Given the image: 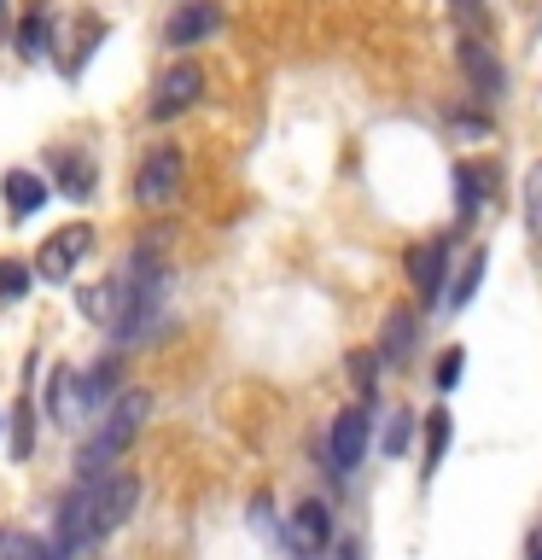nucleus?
<instances>
[{
	"label": "nucleus",
	"instance_id": "nucleus-1",
	"mask_svg": "<svg viewBox=\"0 0 542 560\" xmlns=\"http://www.w3.org/2000/svg\"><path fill=\"white\" fill-rule=\"evenodd\" d=\"M146 415H152V397L146 392H122L111 409H105L99 420V432L82 444V472H99L105 462H117L122 450L140 438V427H146Z\"/></svg>",
	"mask_w": 542,
	"mask_h": 560
},
{
	"label": "nucleus",
	"instance_id": "nucleus-2",
	"mask_svg": "<svg viewBox=\"0 0 542 560\" xmlns=\"http://www.w3.org/2000/svg\"><path fill=\"white\" fill-rule=\"evenodd\" d=\"M181 182H187V158H181V147H152L146 158H140V170H134V205H146V210H164V205H175V192H181Z\"/></svg>",
	"mask_w": 542,
	"mask_h": 560
},
{
	"label": "nucleus",
	"instance_id": "nucleus-3",
	"mask_svg": "<svg viewBox=\"0 0 542 560\" xmlns=\"http://www.w3.org/2000/svg\"><path fill=\"white\" fill-rule=\"evenodd\" d=\"M87 245H94V228H87V222L52 228V234L42 240V252H35V280H70V275H76V262L87 257Z\"/></svg>",
	"mask_w": 542,
	"mask_h": 560
},
{
	"label": "nucleus",
	"instance_id": "nucleus-4",
	"mask_svg": "<svg viewBox=\"0 0 542 560\" xmlns=\"http://www.w3.org/2000/svg\"><path fill=\"white\" fill-rule=\"evenodd\" d=\"M134 502H140V479H134V472H117V479H105L99 490H87V532H94V537L117 532V525L134 514Z\"/></svg>",
	"mask_w": 542,
	"mask_h": 560
},
{
	"label": "nucleus",
	"instance_id": "nucleus-5",
	"mask_svg": "<svg viewBox=\"0 0 542 560\" xmlns=\"http://www.w3.org/2000/svg\"><path fill=\"white\" fill-rule=\"evenodd\" d=\"M204 94V70L192 65V59H181V65H169L164 77H157V94H152V117L157 122H169V117H181L192 100Z\"/></svg>",
	"mask_w": 542,
	"mask_h": 560
},
{
	"label": "nucleus",
	"instance_id": "nucleus-6",
	"mask_svg": "<svg viewBox=\"0 0 542 560\" xmlns=\"http://www.w3.org/2000/svg\"><path fill=\"white\" fill-rule=\"evenodd\" d=\"M327 455H332V472H356L362 467V455H367V409H362V402L332 420Z\"/></svg>",
	"mask_w": 542,
	"mask_h": 560
},
{
	"label": "nucleus",
	"instance_id": "nucleus-7",
	"mask_svg": "<svg viewBox=\"0 0 542 560\" xmlns=\"http://www.w3.org/2000/svg\"><path fill=\"white\" fill-rule=\"evenodd\" d=\"M444 262H449V240H426L409 252V287L420 304H437V287H444Z\"/></svg>",
	"mask_w": 542,
	"mask_h": 560
},
{
	"label": "nucleus",
	"instance_id": "nucleus-8",
	"mask_svg": "<svg viewBox=\"0 0 542 560\" xmlns=\"http://www.w3.org/2000/svg\"><path fill=\"white\" fill-rule=\"evenodd\" d=\"M52 187L64 192V199H94V187H99V170H94V158L87 152H52Z\"/></svg>",
	"mask_w": 542,
	"mask_h": 560
},
{
	"label": "nucleus",
	"instance_id": "nucleus-9",
	"mask_svg": "<svg viewBox=\"0 0 542 560\" xmlns=\"http://www.w3.org/2000/svg\"><path fill=\"white\" fill-rule=\"evenodd\" d=\"M222 30V12H216V0H187L181 12L169 18V47H192V42H204V35H216Z\"/></svg>",
	"mask_w": 542,
	"mask_h": 560
},
{
	"label": "nucleus",
	"instance_id": "nucleus-10",
	"mask_svg": "<svg viewBox=\"0 0 542 560\" xmlns=\"http://www.w3.org/2000/svg\"><path fill=\"white\" fill-rule=\"evenodd\" d=\"M461 70H467V82L479 88V100L502 94V65H496V52H490L479 35H461Z\"/></svg>",
	"mask_w": 542,
	"mask_h": 560
},
{
	"label": "nucleus",
	"instance_id": "nucleus-11",
	"mask_svg": "<svg viewBox=\"0 0 542 560\" xmlns=\"http://www.w3.org/2000/svg\"><path fill=\"white\" fill-rule=\"evenodd\" d=\"M292 542H297V549H309V555L332 542V514H327L321 502H297V514H292Z\"/></svg>",
	"mask_w": 542,
	"mask_h": 560
},
{
	"label": "nucleus",
	"instance_id": "nucleus-12",
	"mask_svg": "<svg viewBox=\"0 0 542 560\" xmlns=\"http://www.w3.org/2000/svg\"><path fill=\"white\" fill-rule=\"evenodd\" d=\"M7 205H12V217H35V210L47 205V182L30 170H12L7 175Z\"/></svg>",
	"mask_w": 542,
	"mask_h": 560
},
{
	"label": "nucleus",
	"instance_id": "nucleus-13",
	"mask_svg": "<svg viewBox=\"0 0 542 560\" xmlns=\"http://www.w3.org/2000/svg\"><path fill=\"white\" fill-rule=\"evenodd\" d=\"M414 339H420V322L409 310H397L391 322H385V345H379V362H402L414 350Z\"/></svg>",
	"mask_w": 542,
	"mask_h": 560
},
{
	"label": "nucleus",
	"instance_id": "nucleus-14",
	"mask_svg": "<svg viewBox=\"0 0 542 560\" xmlns=\"http://www.w3.org/2000/svg\"><path fill=\"white\" fill-rule=\"evenodd\" d=\"M455 182H461V217H472L484 192H496V164H461Z\"/></svg>",
	"mask_w": 542,
	"mask_h": 560
},
{
	"label": "nucleus",
	"instance_id": "nucleus-15",
	"mask_svg": "<svg viewBox=\"0 0 542 560\" xmlns=\"http://www.w3.org/2000/svg\"><path fill=\"white\" fill-rule=\"evenodd\" d=\"M47 415L59 427H76V392H70V368H52V392H47Z\"/></svg>",
	"mask_w": 542,
	"mask_h": 560
},
{
	"label": "nucleus",
	"instance_id": "nucleus-16",
	"mask_svg": "<svg viewBox=\"0 0 542 560\" xmlns=\"http://www.w3.org/2000/svg\"><path fill=\"white\" fill-rule=\"evenodd\" d=\"M17 52H24V59H42L47 52V7H30L24 30H17Z\"/></svg>",
	"mask_w": 542,
	"mask_h": 560
},
{
	"label": "nucleus",
	"instance_id": "nucleus-17",
	"mask_svg": "<svg viewBox=\"0 0 542 560\" xmlns=\"http://www.w3.org/2000/svg\"><path fill=\"white\" fill-rule=\"evenodd\" d=\"M30 450H35V415H30V397H17V409H12V455L30 462Z\"/></svg>",
	"mask_w": 542,
	"mask_h": 560
},
{
	"label": "nucleus",
	"instance_id": "nucleus-18",
	"mask_svg": "<svg viewBox=\"0 0 542 560\" xmlns=\"http://www.w3.org/2000/svg\"><path fill=\"white\" fill-rule=\"evenodd\" d=\"M449 18L461 24V35H490V12H484V0H449Z\"/></svg>",
	"mask_w": 542,
	"mask_h": 560
},
{
	"label": "nucleus",
	"instance_id": "nucleus-19",
	"mask_svg": "<svg viewBox=\"0 0 542 560\" xmlns=\"http://www.w3.org/2000/svg\"><path fill=\"white\" fill-rule=\"evenodd\" d=\"M444 450H449V415L437 409V415H426V472L444 467Z\"/></svg>",
	"mask_w": 542,
	"mask_h": 560
},
{
	"label": "nucleus",
	"instance_id": "nucleus-20",
	"mask_svg": "<svg viewBox=\"0 0 542 560\" xmlns=\"http://www.w3.org/2000/svg\"><path fill=\"white\" fill-rule=\"evenodd\" d=\"M0 560H52V555H47V542H42V537L7 532V537H0Z\"/></svg>",
	"mask_w": 542,
	"mask_h": 560
},
{
	"label": "nucleus",
	"instance_id": "nucleus-21",
	"mask_svg": "<svg viewBox=\"0 0 542 560\" xmlns=\"http://www.w3.org/2000/svg\"><path fill=\"white\" fill-rule=\"evenodd\" d=\"M525 222H531V240L542 252V164H531V175H525Z\"/></svg>",
	"mask_w": 542,
	"mask_h": 560
},
{
	"label": "nucleus",
	"instance_id": "nucleus-22",
	"mask_svg": "<svg viewBox=\"0 0 542 560\" xmlns=\"http://www.w3.org/2000/svg\"><path fill=\"white\" fill-rule=\"evenodd\" d=\"M30 280H35V269H30V262H17V257H0V298H7V304H12V298H24V292H30Z\"/></svg>",
	"mask_w": 542,
	"mask_h": 560
},
{
	"label": "nucleus",
	"instance_id": "nucleus-23",
	"mask_svg": "<svg viewBox=\"0 0 542 560\" xmlns=\"http://www.w3.org/2000/svg\"><path fill=\"white\" fill-rule=\"evenodd\" d=\"M484 252H472L467 257V269H461V280H455V292H449V310H461V304H472V292H479V280H484Z\"/></svg>",
	"mask_w": 542,
	"mask_h": 560
},
{
	"label": "nucleus",
	"instance_id": "nucleus-24",
	"mask_svg": "<svg viewBox=\"0 0 542 560\" xmlns=\"http://www.w3.org/2000/svg\"><path fill=\"white\" fill-rule=\"evenodd\" d=\"M461 368H467V350H461V345H449L444 357H437V374H432V380H437V392H455V385H461Z\"/></svg>",
	"mask_w": 542,
	"mask_h": 560
},
{
	"label": "nucleus",
	"instance_id": "nucleus-25",
	"mask_svg": "<svg viewBox=\"0 0 542 560\" xmlns=\"http://www.w3.org/2000/svg\"><path fill=\"white\" fill-rule=\"evenodd\" d=\"M374 368H379V350H362V357H350V380H356V392L362 397H374Z\"/></svg>",
	"mask_w": 542,
	"mask_h": 560
},
{
	"label": "nucleus",
	"instance_id": "nucleus-26",
	"mask_svg": "<svg viewBox=\"0 0 542 560\" xmlns=\"http://www.w3.org/2000/svg\"><path fill=\"white\" fill-rule=\"evenodd\" d=\"M385 450H391V455L409 450V415H397V420H391V432H385Z\"/></svg>",
	"mask_w": 542,
	"mask_h": 560
},
{
	"label": "nucleus",
	"instance_id": "nucleus-27",
	"mask_svg": "<svg viewBox=\"0 0 542 560\" xmlns=\"http://www.w3.org/2000/svg\"><path fill=\"white\" fill-rule=\"evenodd\" d=\"M449 129H455V135H472V140H484V135H490V122H479V117H449Z\"/></svg>",
	"mask_w": 542,
	"mask_h": 560
},
{
	"label": "nucleus",
	"instance_id": "nucleus-28",
	"mask_svg": "<svg viewBox=\"0 0 542 560\" xmlns=\"http://www.w3.org/2000/svg\"><path fill=\"white\" fill-rule=\"evenodd\" d=\"M339 560H362V549H356V542H344V549H339Z\"/></svg>",
	"mask_w": 542,
	"mask_h": 560
},
{
	"label": "nucleus",
	"instance_id": "nucleus-29",
	"mask_svg": "<svg viewBox=\"0 0 542 560\" xmlns=\"http://www.w3.org/2000/svg\"><path fill=\"white\" fill-rule=\"evenodd\" d=\"M0 42H7V0H0Z\"/></svg>",
	"mask_w": 542,
	"mask_h": 560
},
{
	"label": "nucleus",
	"instance_id": "nucleus-30",
	"mask_svg": "<svg viewBox=\"0 0 542 560\" xmlns=\"http://www.w3.org/2000/svg\"><path fill=\"white\" fill-rule=\"evenodd\" d=\"M531 560H542V537H537V555H531Z\"/></svg>",
	"mask_w": 542,
	"mask_h": 560
}]
</instances>
